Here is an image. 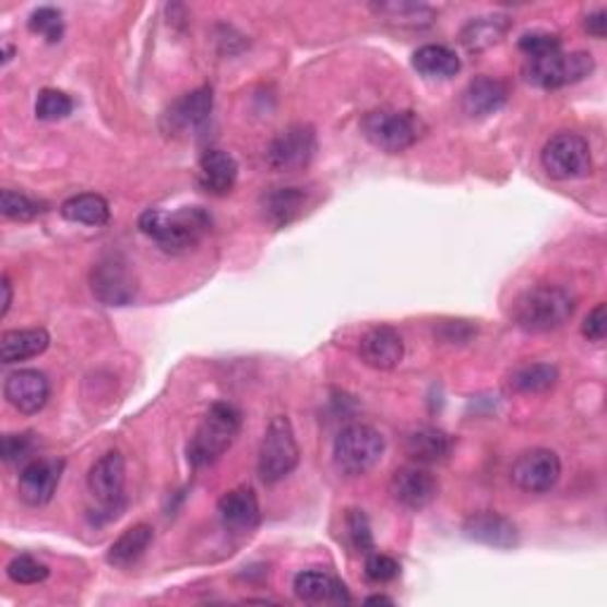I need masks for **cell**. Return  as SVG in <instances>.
<instances>
[{
	"label": "cell",
	"instance_id": "obj_23",
	"mask_svg": "<svg viewBox=\"0 0 607 607\" xmlns=\"http://www.w3.org/2000/svg\"><path fill=\"white\" fill-rule=\"evenodd\" d=\"M406 455L418 465L444 463L453 451V439L437 427H420L406 437Z\"/></svg>",
	"mask_w": 607,
	"mask_h": 607
},
{
	"label": "cell",
	"instance_id": "obj_25",
	"mask_svg": "<svg viewBox=\"0 0 607 607\" xmlns=\"http://www.w3.org/2000/svg\"><path fill=\"white\" fill-rule=\"evenodd\" d=\"M307 206V192L301 188H273L261 195V214L275 228H285L297 221Z\"/></svg>",
	"mask_w": 607,
	"mask_h": 607
},
{
	"label": "cell",
	"instance_id": "obj_16",
	"mask_svg": "<svg viewBox=\"0 0 607 607\" xmlns=\"http://www.w3.org/2000/svg\"><path fill=\"white\" fill-rule=\"evenodd\" d=\"M62 471H64V463L52 459H36L29 465H24L17 481L20 499L26 505H34V508L50 503L55 491H58Z\"/></svg>",
	"mask_w": 607,
	"mask_h": 607
},
{
	"label": "cell",
	"instance_id": "obj_17",
	"mask_svg": "<svg viewBox=\"0 0 607 607\" xmlns=\"http://www.w3.org/2000/svg\"><path fill=\"white\" fill-rule=\"evenodd\" d=\"M216 513L228 532L250 534L259 527L261 508L252 487H238L218 499Z\"/></svg>",
	"mask_w": 607,
	"mask_h": 607
},
{
	"label": "cell",
	"instance_id": "obj_30",
	"mask_svg": "<svg viewBox=\"0 0 607 607\" xmlns=\"http://www.w3.org/2000/svg\"><path fill=\"white\" fill-rule=\"evenodd\" d=\"M560 380V370L550 364H529L510 376V388L520 394H544L554 390Z\"/></svg>",
	"mask_w": 607,
	"mask_h": 607
},
{
	"label": "cell",
	"instance_id": "obj_18",
	"mask_svg": "<svg viewBox=\"0 0 607 607\" xmlns=\"http://www.w3.org/2000/svg\"><path fill=\"white\" fill-rule=\"evenodd\" d=\"M463 532L471 541L501 550L515 548L520 544L517 524L501 513H493V510H481V513L467 517L463 524Z\"/></svg>",
	"mask_w": 607,
	"mask_h": 607
},
{
	"label": "cell",
	"instance_id": "obj_7",
	"mask_svg": "<svg viewBox=\"0 0 607 607\" xmlns=\"http://www.w3.org/2000/svg\"><path fill=\"white\" fill-rule=\"evenodd\" d=\"M544 171L556 181H576L593 171L591 147L584 135L579 133H558L541 150Z\"/></svg>",
	"mask_w": 607,
	"mask_h": 607
},
{
	"label": "cell",
	"instance_id": "obj_26",
	"mask_svg": "<svg viewBox=\"0 0 607 607\" xmlns=\"http://www.w3.org/2000/svg\"><path fill=\"white\" fill-rule=\"evenodd\" d=\"M152 539H155V534H152L150 524H145V522L133 524V527H129L112 546H109L107 562L121 570L131 568V564H135L145 556V550L150 548Z\"/></svg>",
	"mask_w": 607,
	"mask_h": 607
},
{
	"label": "cell",
	"instance_id": "obj_42",
	"mask_svg": "<svg viewBox=\"0 0 607 607\" xmlns=\"http://www.w3.org/2000/svg\"><path fill=\"white\" fill-rule=\"evenodd\" d=\"M0 287H3V309H0V316L5 319L10 307H12V283H10L8 275H3V285H0Z\"/></svg>",
	"mask_w": 607,
	"mask_h": 607
},
{
	"label": "cell",
	"instance_id": "obj_9",
	"mask_svg": "<svg viewBox=\"0 0 607 607\" xmlns=\"http://www.w3.org/2000/svg\"><path fill=\"white\" fill-rule=\"evenodd\" d=\"M88 491L98 505L103 508V513H107V520L117 517L123 505H127V461L119 451H107L100 455L95 465L88 473Z\"/></svg>",
	"mask_w": 607,
	"mask_h": 607
},
{
	"label": "cell",
	"instance_id": "obj_5",
	"mask_svg": "<svg viewBox=\"0 0 607 607\" xmlns=\"http://www.w3.org/2000/svg\"><path fill=\"white\" fill-rule=\"evenodd\" d=\"M361 131L378 150L398 155L420 141L422 121L408 109H376L364 117Z\"/></svg>",
	"mask_w": 607,
	"mask_h": 607
},
{
	"label": "cell",
	"instance_id": "obj_39",
	"mask_svg": "<svg viewBox=\"0 0 607 607\" xmlns=\"http://www.w3.org/2000/svg\"><path fill=\"white\" fill-rule=\"evenodd\" d=\"M582 333L591 342H603L605 340V335H607V307H605V304H598V307L586 316V321L582 325Z\"/></svg>",
	"mask_w": 607,
	"mask_h": 607
},
{
	"label": "cell",
	"instance_id": "obj_14",
	"mask_svg": "<svg viewBox=\"0 0 607 607\" xmlns=\"http://www.w3.org/2000/svg\"><path fill=\"white\" fill-rule=\"evenodd\" d=\"M5 402L24 413V416H34V413L44 410V406L48 404L50 398V382L46 378V372L34 370V368H24V370H15L10 372L5 380Z\"/></svg>",
	"mask_w": 607,
	"mask_h": 607
},
{
	"label": "cell",
	"instance_id": "obj_6",
	"mask_svg": "<svg viewBox=\"0 0 607 607\" xmlns=\"http://www.w3.org/2000/svg\"><path fill=\"white\" fill-rule=\"evenodd\" d=\"M384 437L372 425L354 422L337 435L333 459L340 473L358 477L370 473L382 461Z\"/></svg>",
	"mask_w": 607,
	"mask_h": 607
},
{
	"label": "cell",
	"instance_id": "obj_20",
	"mask_svg": "<svg viewBox=\"0 0 607 607\" xmlns=\"http://www.w3.org/2000/svg\"><path fill=\"white\" fill-rule=\"evenodd\" d=\"M198 178L204 192L224 198L238 183V162L226 150H206L200 157Z\"/></svg>",
	"mask_w": 607,
	"mask_h": 607
},
{
	"label": "cell",
	"instance_id": "obj_37",
	"mask_svg": "<svg viewBox=\"0 0 607 607\" xmlns=\"http://www.w3.org/2000/svg\"><path fill=\"white\" fill-rule=\"evenodd\" d=\"M517 48L527 55V60H536V58H546V55L560 52V38L556 34L548 32H529L520 36Z\"/></svg>",
	"mask_w": 607,
	"mask_h": 607
},
{
	"label": "cell",
	"instance_id": "obj_29",
	"mask_svg": "<svg viewBox=\"0 0 607 607\" xmlns=\"http://www.w3.org/2000/svg\"><path fill=\"white\" fill-rule=\"evenodd\" d=\"M60 214L67 221H72V224L98 228L109 221V204L103 195H95V192H81V195L62 202Z\"/></svg>",
	"mask_w": 607,
	"mask_h": 607
},
{
	"label": "cell",
	"instance_id": "obj_35",
	"mask_svg": "<svg viewBox=\"0 0 607 607\" xmlns=\"http://www.w3.org/2000/svg\"><path fill=\"white\" fill-rule=\"evenodd\" d=\"M29 29L34 34L44 36L48 44H58L64 34V22H62V12L58 8H38L32 12L29 17Z\"/></svg>",
	"mask_w": 607,
	"mask_h": 607
},
{
	"label": "cell",
	"instance_id": "obj_22",
	"mask_svg": "<svg viewBox=\"0 0 607 607\" xmlns=\"http://www.w3.org/2000/svg\"><path fill=\"white\" fill-rule=\"evenodd\" d=\"M508 103V86L501 79L477 76L463 91V109L465 115L475 119L496 115Z\"/></svg>",
	"mask_w": 607,
	"mask_h": 607
},
{
	"label": "cell",
	"instance_id": "obj_10",
	"mask_svg": "<svg viewBox=\"0 0 607 607\" xmlns=\"http://www.w3.org/2000/svg\"><path fill=\"white\" fill-rule=\"evenodd\" d=\"M91 293L107 307H127L138 295V281L129 269V261L119 254L100 259L91 269Z\"/></svg>",
	"mask_w": 607,
	"mask_h": 607
},
{
	"label": "cell",
	"instance_id": "obj_15",
	"mask_svg": "<svg viewBox=\"0 0 607 607\" xmlns=\"http://www.w3.org/2000/svg\"><path fill=\"white\" fill-rule=\"evenodd\" d=\"M390 493L398 505L418 513V510L427 508L437 499L439 485L430 473L422 471V467L406 465V467H398V471L392 475Z\"/></svg>",
	"mask_w": 607,
	"mask_h": 607
},
{
	"label": "cell",
	"instance_id": "obj_12",
	"mask_svg": "<svg viewBox=\"0 0 607 607\" xmlns=\"http://www.w3.org/2000/svg\"><path fill=\"white\" fill-rule=\"evenodd\" d=\"M560 475V455L550 449H529L520 453L513 463V471H510L515 487L527 493H548L550 489H556Z\"/></svg>",
	"mask_w": 607,
	"mask_h": 607
},
{
	"label": "cell",
	"instance_id": "obj_3",
	"mask_svg": "<svg viewBox=\"0 0 607 607\" xmlns=\"http://www.w3.org/2000/svg\"><path fill=\"white\" fill-rule=\"evenodd\" d=\"M242 427V413L226 402H216L204 420L200 422L195 437L188 444V461L192 467L214 465L224 455Z\"/></svg>",
	"mask_w": 607,
	"mask_h": 607
},
{
	"label": "cell",
	"instance_id": "obj_44",
	"mask_svg": "<svg viewBox=\"0 0 607 607\" xmlns=\"http://www.w3.org/2000/svg\"><path fill=\"white\" fill-rule=\"evenodd\" d=\"M12 52H15V50H12V46H5V58H3V62H10V60H12Z\"/></svg>",
	"mask_w": 607,
	"mask_h": 607
},
{
	"label": "cell",
	"instance_id": "obj_43",
	"mask_svg": "<svg viewBox=\"0 0 607 607\" xmlns=\"http://www.w3.org/2000/svg\"><path fill=\"white\" fill-rule=\"evenodd\" d=\"M368 605H378V603H384V605H394V600L392 598H388V596H370L368 600H366Z\"/></svg>",
	"mask_w": 607,
	"mask_h": 607
},
{
	"label": "cell",
	"instance_id": "obj_11",
	"mask_svg": "<svg viewBox=\"0 0 607 607\" xmlns=\"http://www.w3.org/2000/svg\"><path fill=\"white\" fill-rule=\"evenodd\" d=\"M316 147L319 143H316V131L309 123H293L271 141L266 150L269 167L275 171H299L309 167Z\"/></svg>",
	"mask_w": 607,
	"mask_h": 607
},
{
	"label": "cell",
	"instance_id": "obj_34",
	"mask_svg": "<svg viewBox=\"0 0 607 607\" xmlns=\"http://www.w3.org/2000/svg\"><path fill=\"white\" fill-rule=\"evenodd\" d=\"M48 574H50L48 564L38 562L32 556H17V558H12L10 564H8V576L12 579V582L22 584V586H32V584L46 582Z\"/></svg>",
	"mask_w": 607,
	"mask_h": 607
},
{
	"label": "cell",
	"instance_id": "obj_32",
	"mask_svg": "<svg viewBox=\"0 0 607 607\" xmlns=\"http://www.w3.org/2000/svg\"><path fill=\"white\" fill-rule=\"evenodd\" d=\"M72 109H74V100L69 98L64 91L44 88L38 93L36 117L40 121H60V119L72 115Z\"/></svg>",
	"mask_w": 607,
	"mask_h": 607
},
{
	"label": "cell",
	"instance_id": "obj_4",
	"mask_svg": "<svg viewBox=\"0 0 607 607\" xmlns=\"http://www.w3.org/2000/svg\"><path fill=\"white\" fill-rule=\"evenodd\" d=\"M299 465V444L293 430V422L285 416H275L264 439L259 447V461H257V473L264 485H278L287 475L295 473Z\"/></svg>",
	"mask_w": 607,
	"mask_h": 607
},
{
	"label": "cell",
	"instance_id": "obj_31",
	"mask_svg": "<svg viewBox=\"0 0 607 607\" xmlns=\"http://www.w3.org/2000/svg\"><path fill=\"white\" fill-rule=\"evenodd\" d=\"M0 210H3V216L10 221H34L48 212V204L17 190H3V195H0Z\"/></svg>",
	"mask_w": 607,
	"mask_h": 607
},
{
	"label": "cell",
	"instance_id": "obj_41",
	"mask_svg": "<svg viewBox=\"0 0 607 607\" xmlns=\"http://www.w3.org/2000/svg\"><path fill=\"white\" fill-rule=\"evenodd\" d=\"M584 29L593 38H605V34H607V10L598 8L596 12H588L586 20H584Z\"/></svg>",
	"mask_w": 607,
	"mask_h": 607
},
{
	"label": "cell",
	"instance_id": "obj_21",
	"mask_svg": "<svg viewBox=\"0 0 607 607\" xmlns=\"http://www.w3.org/2000/svg\"><path fill=\"white\" fill-rule=\"evenodd\" d=\"M295 593L297 598L309 605H347L352 596L337 576L328 572H299L295 576Z\"/></svg>",
	"mask_w": 607,
	"mask_h": 607
},
{
	"label": "cell",
	"instance_id": "obj_1",
	"mask_svg": "<svg viewBox=\"0 0 607 607\" xmlns=\"http://www.w3.org/2000/svg\"><path fill=\"white\" fill-rule=\"evenodd\" d=\"M210 226L212 216L200 210V206H186V210H178L174 214L147 210L138 218V228L169 254L190 252L192 247H198Z\"/></svg>",
	"mask_w": 607,
	"mask_h": 607
},
{
	"label": "cell",
	"instance_id": "obj_36",
	"mask_svg": "<svg viewBox=\"0 0 607 607\" xmlns=\"http://www.w3.org/2000/svg\"><path fill=\"white\" fill-rule=\"evenodd\" d=\"M347 536L349 544L356 550V554H372L376 550V541H372V532H370V522L366 517L364 510H349L347 513Z\"/></svg>",
	"mask_w": 607,
	"mask_h": 607
},
{
	"label": "cell",
	"instance_id": "obj_24",
	"mask_svg": "<svg viewBox=\"0 0 607 607\" xmlns=\"http://www.w3.org/2000/svg\"><path fill=\"white\" fill-rule=\"evenodd\" d=\"M50 335L44 328H24V330H5L0 335V361L20 364L26 358H36L48 349Z\"/></svg>",
	"mask_w": 607,
	"mask_h": 607
},
{
	"label": "cell",
	"instance_id": "obj_28",
	"mask_svg": "<svg viewBox=\"0 0 607 607\" xmlns=\"http://www.w3.org/2000/svg\"><path fill=\"white\" fill-rule=\"evenodd\" d=\"M508 29H510V20L503 15L477 17L465 24V29L461 32V44L471 52H481L496 44H501Z\"/></svg>",
	"mask_w": 607,
	"mask_h": 607
},
{
	"label": "cell",
	"instance_id": "obj_40",
	"mask_svg": "<svg viewBox=\"0 0 607 607\" xmlns=\"http://www.w3.org/2000/svg\"><path fill=\"white\" fill-rule=\"evenodd\" d=\"M32 451V437L29 435H5L3 437V459L8 463L26 459V453Z\"/></svg>",
	"mask_w": 607,
	"mask_h": 607
},
{
	"label": "cell",
	"instance_id": "obj_27",
	"mask_svg": "<svg viewBox=\"0 0 607 607\" xmlns=\"http://www.w3.org/2000/svg\"><path fill=\"white\" fill-rule=\"evenodd\" d=\"M413 67L427 79H451L461 72V58L447 46L427 44L413 52Z\"/></svg>",
	"mask_w": 607,
	"mask_h": 607
},
{
	"label": "cell",
	"instance_id": "obj_2",
	"mask_svg": "<svg viewBox=\"0 0 607 607\" xmlns=\"http://www.w3.org/2000/svg\"><path fill=\"white\" fill-rule=\"evenodd\" d=\"M574 297L564 287L539 285L522 293L513 304V321L527 333H550L574 316Z\"/></svg>",
	"mask_w": 607,
	"mask_h": 607
},
{
	"label": "cell",
	"instance_id": "obj_38",
	"mask_svg": "<svg viewBox=\"0 0 607 607\" xmlns=\"http://www.w3.org/2000/svg\"><path fill=\"white\" fill-rule=\"evenodd\" d=\"M398 572H402V564H398L392 556L378 554V550H372V554L366 556V576L372 584L394 582Z\"/></svg>",
	"mask_w": 607,
	"mask_h": 607
},
{
	"label": "cell",
	"instance_id": "obj_13",
	"mask_svg": "<svg viewBox=\"0 0 607 607\" xmlns=\"http://www.w3.org/2000/svg\"><path fill=\"white\" fill-rule=\"evenodd\" d=\"M214 107L212 86H200L178 98L167 112L162 115V131L167 135H183L204 127Z\"/></svg>",
	"mask_w": 607,
	"mask_h": 607
},
{
	"label": "cell",
	"instance_id": "obj_33",
	"mask_svg": "<svg viewBox=\"0 0 607 607\" xmlns=\"http://www.w3.org/2000/svg\"><path fill=\"white\" fill-rule=\"evenodd\" d=\"M372 10L382 17L398 20V24H413V26L427 24L435 17V12L430 8L416 5V3H382V5H372Z\"/></svg>",
	"mask_w": 607,
	"mask_h": 607
},
{
	"label": "cell",
	"instance_id": "obj_8",
	"mask_svg": "<svg viewBox=\"0 0 607 607\" xmlns=\"http://www.w3.org/2000/svg\"><path fill=\"white\" fill-rule=\"evenodd\" d=\"M593 69H596V62H593L591 52L560 50L546 55V58L527 60V64H524V79L539 88H562L586 79Z\"/></svg>",
	"mask_w": 607,
	"mask_h": 607
},
{
	"label": "cell",
	"instance_id": "obj_19",
	"mask_svg": "<svg viewBox=\"0 0 607 607\" xmlns=\"http://www.w3.org/2000/svg\"><path fill=\"white\" fill-rule=\"evenodd\" d=\"M364 364L376 370H394L404 358V340L392 325H376L361 337Z\"/></svg>",
	"mask_w": 607,
	"mask_h": 607
}]
</instances>
